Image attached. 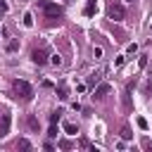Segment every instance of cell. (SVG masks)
I'll return each instance as SVG.
<instances>
[{"instance_id": "cell-1", "label": "cell", "mask_w": 152, "mask_h": 152, "mask_svg": "<svg viewBox=\"0 0 152 152\" xmlns=\"http://www.w3.org/2000/svg\"><path fill=\"white\" fill-rule=\"evenodd\" d=\"M12 88H14L17 97H21V100H31V97H33V88H31V83L24 81V78H14Z\"/></svg>"}, {"instance_id": "cell-2", "label": "cell", "mask_w": 152, "mask_h": 152, "mask_svg": "<svg viewBox=\"0 0 152 152\" xmlns=\"http://www.w3.org/2000/svg\"><path fill=\"white\" fill-rule=\"evenodd\" d=\"M107 14H109V19H114V21H124L126 10H124V5H121L119 0H112L109 7H107Z\"/></svg>"}, {"instance_id": "cell-3", "label": "cell", "mask_w": 152, "mask_h": 152, "mask_svg": "<svg viewBox=\"0 0 152 152\" xmlns=\"http://www.w3.org/2000/svg\"><path fill=\"white\" fill-rule=\"evenodd\" d=\"M40 7H43V12H45V17H48V19H57V17H62V14H64L62 5H57V2H40Z\"/></svg>"}, {"instance_id": "cell-4", "label": "cell", "mask_w": 152, "mask_h": 152, "mask_svg": "<svg viewBox=\"0 0 152 152\" xmlns=\"http://www.w3.org/2000/svg\"><path fill=\"white\" fill-rule=\"evenodd\" d=\"M48 57H50V55H48L43 48H36V50L31 52V59H33V64H38V66H43V64L48 62Z\"/></svg>"}, {"instance_id": "cell-5", "label": "cell", "mask_w": 152, "mask_h": 152, "mask_svg": "<svg viewBox=\"0 0 152 152\" xmlns=\"http://www.w3.org/2000/svg\"><path fill=\"white\" fill-rule=\"evenodd\" d=\"M112 90V86L109 83H100L97 88H95V93H93V100H104V95Z\"/></svg>"}, {"instance_id": "cell-6", "label": "cell", "mask_w": 152, "mask_h": 152, "mask_svg": "<svg viewBox=\"0 0 152 152\" xmlns=\"http://www.w3.org/2000/svg\"><path fill=\"white\" fill-rule=\"evenodd\" d=\"M7 131H10V114H2V124H0V138H2V135H7Z\"/></svg>"}, {"instance_id": "cell-7", "label": "cell", "mask_w": 152, "mask_h": 152, "mask_svg": "<svg viewBox=\"0 0 152 152\" xmlns=\"http://www.w3.org/2000/svg\"><path fill=\"white\" fill-rule=\"evenodd\" d=\"M64 131H66V135H76V133H78V126L71 124V121H66V124H64Z\"/></svg>"}, {"instance_id": "cell-8", "label": "cell", "mask_w": 152, "mask_h": 152, "mask_svg": "<svg viewBox=\"0 0 152 152\" xmlns=\"http://www.w3.org/2000/svg\"><path fill=\"white\" fill-rule=\"evenodd\" d=\"M21 21H24V26H26V28H31V26H33V17H31V12H26Z\"/></svg>"}, {"instance_id": "cell-9", "label": "cell", "mask_w": 152, "mask_h": 152, "mask_svg": "<svg viewBox=\"0 0 152 152\" xmlns=\"http://www.w3.org/2000/svg\"><path fill=\"white\" fill-rule=\"evenodd\" d=\"M19 50V40H10L7 43V52H17Z\"/></svg>"}, {"instance_id": "cell-10", "label": "cell", "mask_w": 152, "mask_h": 152, "mask_svg": "<svg viewBox=\"0 0 152 152\" xmlns=\"http://www.w3.org/2000/svg\"><path fill=\"white\" fill-rule=\"evenodd\" d=\"M57 97H59V100H66V97H69V90H66L64 86H59V90H57Z\"/></svg>"}, {"instance_id": "cell-11", "label": "cell", "mask_w": 152, "mask_h": 152, "mask_svg": "<svg viewBox=\"0 0 152 152\" xmlns=\"http://www.w3.org/2000/svg\"><path fill=\"white\" fill-rule=\"evenodd\" d=\"M121 138H124V140H131V138H133V133H131V128H128V126H124V128H121Z\"/></svg>"}, {"instance_id": "cell-12", "label": "cell", "mask_w": 152, "mask_h": 152, "mask_svg": "<svg viewBox=\"0 0 152 152\" xmlns=\"http://www.w3.org/2000/svg\"><path fill=\"white\" fill-rule=\"evenodd\" d=\"M93 12H95V0H88V5H86V14L90 17Z\"/></svg>"}, {"instance_id": "cell-13", "label": "cell", "mask_w": 152, "mask_h": 152, "mask_svg": "<svg viewBox=\"0 0 152 152\" xmlns=\"http://www.w3.org/2000/svg\"><path fill=\"white\" fill-rule=\"evenodd\" d=\"M50 62H52L55 66H59V64H62V57H59V55H50Z\"/></svg>"}, {"instance_id": "cell-14", "label": "cell", "mask_w": 152, "mask_h": 152, "mask_svg": "<svg viewBox=\"0 0 152 152\" xmlns=\"http://www.w3.org/2000/svg\"><path fill=\"white\" fill-rule=\"evenodd\" d=\"M28 128H31V131H36V128H38V121H36V116H28Z\"/></svg>"}, {"instance_id": "cell-15", "label": "cell", "mask_w": 152, "mask_h": 152, "mask_svg": "<svg viewBox=\"0 0 152 152\" xmlns=\"http://www.w3.org/2000/svg\"><path fill=\"white\" fill-rule=\"evenodd\" d=\"M48 135H50V138H55V135H57V126H55L52 121H50V131H48Z\"/></svg>"}, {"instance_id": "cell-16", "label": "cell", "mask_w": 152, "mask_h": 152, "mask_svg": "<svg viewBox=\"0 0 152 152\" xmlns=\"http://www.w3.org/2000/svg\"><path fill=\"white\" fill-rule=\"evenodd\" d=\"M19 147H21V150H28V147H31V142H28L26 138H21V140H19Z\"/></svg>"}, {"instance_id": "cell-17", "label": "cell", "mask_w": 152, "mask_h": 152, "mask_svg": "<svg viewBox=\"0 0 152 152\" xmlns=\"http://www.w3.org/2000/svg\"><path fill=\"white\" fill-rule=\"evenodd\" d=\"M126 52H128V55H133V52H138V45H135V43H131V45L126 48Z\"/></svg>"}, {"instance_id": "cell-18", "label": "cell", "mask_w": 152, "mask_h": 152, "mask_svg": "<svg viewBox=\"0 0 152 152\" xmlns=\"http://www.w3.org/2000/svg\"><path fill=\"white\" fill-rule=\"evenodd\" d=\"M100 81V71H95V74H90V83H97Z\"/></svg>"}, {"instance_id": "cell-19", "label": "cell", "mask_w": 152, "mask_h": 152, "mask_svg": "<svg viewBox=\"0 0 152 152\" xmlns=\"http://www.w3.org/2000/svg\"><path fill=\"white\" fill-rule=\"evenodd\" d=\"M59 147H62V150H69L71 142H69V140H59Z\"/></svg>"}, {"instance_id": "cell-20", "label": "cell", "mask_w": 152, "mask_h": 152, "mask_svg": "<svg viewBox=\"0 0 152 152\" xmlns=\"http://www.w3.org/2000/svg\"><path fill=\"white\" fill-rule=\"evenodd\" d=\"M145 64H147V57H145V55H142V57H140V59H138V66H140V69H142V66H145Z\"/></svg>"}, {"instance_id": "cell-21", "label": "cell", "mask_w": 152, "mask_h": 152, "mask_svg": "<svg viewBox=\"0 0 152 152\" xmlns=\"http://www.w3.org/2000/svg\"><path fill=\"white\" fill-rule=\"evenodd\" d=\"M138 126H140V128H142V131H145V128H147V121H145V119H142V116H140V119H138Z\"/></svg>"}, {"instance_id": "cell-22", "label": "cell", "mask_w": 152, "mask_h": 152, "mask_svg": "<svg viewBox=\"0 0 152 152\" xmlns=\"http://www.w3.org/2000/svg\"><path fill=\"white\" fill-rule=\"evenodd\" d=\"M0 14H7V5L5 2H0Z\"/></svg>"}, {"instance_id": "cell-23", "label": "cell", "mask_w": 152, "mask_h": 152, "mask_svg": "<svg viewBox=\"0 0 152 152\" xmlns=\"http://www.w3.org/2000/svg\"><path fill=\"white\" fill-rule=\"evenodd\" d=\"M128 2H133V0H128Z\"/></svg>"}]
</instances>
